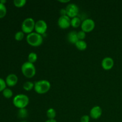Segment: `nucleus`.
<instances>
[{"instance_id":"nucleus-1","label":"nucleus","mask_w":122,"mask_h":122,"mask_svg":"<svg viewBox=\"0 0 122 122\" xmlns=\"http://www.w3.org/2000/svg\"><path fill=\"white\" fill-rule=\"evenodd\" d=\"M51 88V83L48 80H39L34 83V89L39 94L48 92Z\"/></svg>"},{"instance_id":"nucleus-2","label":"nucleus","mask_w":122,"mask_h":122,"mask_svg":"<svg viewBox=\"0 0 122 122\" xmlns=\"http://www.w3.org/2000/svg\"><path fill=\"white\" fill-rule=\"evenodd\" d=\"M29 103V98L25 94H17L13 98V105L19 109L26 108L28 106Z\"/></svg>"},{"instance_id":"nucleus-3","label":"nucleus","mask_w":122,"mask_h":122,"mask_svg":"<svg viewBox=\"0 0 122 122\" xmlns=\"http://www.w3.org/2000/svg\"><path fill=\"white\" fill-rule=\"evenodd\" d=\"M27 44L32 46H39L43 43V36L36 32H32L26 36Z\"/></svg>"},{"instance_id":"nucleus-4","label":"nucleus","mask_w":122,"mask_h":122,"mask_svg":"<svg viewBox=\"0 0 122 122\" xmlns=\"http://www.w3.org/2000/svg\"><path fill=\"white\" fill-rule=\"evenodd\" d=\"M21 71L25 77L27 78H32L36 74V68L34 64L27 61L21 65Z\"/></svg>"},{"instance_id":"nucleus-5","label":"nucleus","mask_w":122,"mask_h":122,"mask_svg":"<svg viewBox=\"0 0 122 122\" xmlns=\"http://www.w3.org/2000/svg\"><path fill=\"white\" fill-rule=\"evenodd\" d=\"M35 23L34 19L32 17H27L21 23V31H23L24 33L27 34L33 32V30L35 29Z\"/></svg>"},{"instance_id":"nucleus-6","label":"nucleus","mask_w":122,"mask_h":122,"mask_svg":"<svg viewBox=\"0 0 122 122\" xmlns=\"http://www.w3.org/2000/svg\"><path fill=\"white\" fill-rule=\"evenodd\" d=\"M95 27V23L92 19H86L83 20L81 24L82 30L85 33L90 32L94 29Z\"/></svg>"},{"instance_id":"nucleus-7","label":"nucleus","mask_w":122,"mask_h":122,"mask_svg":"<svg viewBox=\"0 0 122 122\" xmlns=\"http://www.w3.org/2000/svg\"><path fill=\"white\" fill-rule=\"evenodd\" d=\"M48 29V25L46 21L42 19L38 20L36 21L35 26V30L36 32L39 33L41 35H44Z\"/></svg>"},{"instance_id":"nucleus-8","label":"nucleus","mask_w":122,"mask_h":122,"mask_svg":"<svg viewBox=\"0 0 122 122\" xmlns=\"http://www.w3.org/2000/svg\"><path fill=\"white\" fill-rule=\"evenodd\" d=\"M66 10L67 15L70 18H73L75 17H77V14L79 13V7L76 4L70 3L66 7Z\"/></svg>"},{"instance_id":"nucleus-9","label":"nucleus","mask_w":122,"mask_h":122,"mask_svg":"<svg viewBox=\"0 0 122 122\" xmlns=\"http://www.w3.org/2000/svg\"><path fill=\"white\" fill-rule=\"evenodd\" d=\"M58 26L61 29H66L71 26V19L68 15H60L57 21Z\"/></svg>"},{"instance_id":"nucleus-10","label":"nucleus","mask_w":122,"mask_h":122,"mask_svg":"<svg viewBox=\"0 0 122 122\" xmlns=\"http://www.w3.org/2000/svg\"><path fill=\"white\" fill-rule=\"evenodd\" d=\"M114 64V60L110 57H106L102 59L101 61V66L102 69L106 70H108L113 67Z\"/></svg>"},{"instance_id":"nucleus-11","label":"nucleus","mask_w":122,"mask_h":122,"mask_svg":"<svg viewBox=\"0 0 122 122\" xmlns=\"http://www.w3.org/2000/svg\"><path fill=\"white\" fill-rule=\"evenodd\" d=\"M102 113V108L98 106H95L91 109L89 114L90 117L93 119H98L101 116Z\"/></svg>"},{"instance_id":"nucleus-12","label":"nucleus","mask_w":122,"mask_h":122,"mask_svg":"<svg viewBox=\"0 0 122 122\" xmlns=\"http://www.w3.org/2000/svg\"><path fill=\"white\" fill-rule=\"evenodd\" d=\"M18 80L19 79L16 75L14 73H11L6 77L5 81L6 84L7 86H8L9 87H13L17 83Z\"/></svg>"},{"instance_id":"nucleus-13","label":"nucleus","mask_w":122,"mask_h":122,"mask_svg":"<svg viewBox=\"0 0 122 122\" xmlns=\"http://www.w3.org/2000/svg\"><path fill=\"white\" fill-rule=\"evenodd\" d=\"M68 41L72 44H75L77 42L78 37H77V32L75 30H71L69 32L67 36Z\"/></svg>"},{"instance_id":"nucleus-14","label":"nucleus","mask_w":122,"mask_h":122,"mask_svg":"<svg viewBox=\"0 0 122 122\" xmlns=\"http://www.w3.org/2000/svg\"><path fill=\"white\" fill-rule=\"evenodd\" d=\"M75 45L76 47L81 51L85 50L87 48V43L85 40H78Z\"/></svg>"},{"instance_id":"nucleus-15","label":"nucleus","mask_w":122,"mask_h":122,"mask_svg":"<svg viewBox=\"0 0 122 122\" xmlns=\"http://www.w3.org/2000/svg\"><path fill=\"white\" fill-rule=\"evenodd\" d=\"M81 24H82L81 20L79 17H75L71 19V26L73 27L77 28L79 26H81Z\"/></svg>"},{"instance_id":"nucleus-16","label":"nucleus","mask_w":122,"mask_h":122,"mask_svg":"<svg viewBox=\"0 0 122 122\" xmlns=\"http://www.w3.org/2000/svg\"><path fill=\"white\" fill-rule=\"evenodd\" d=\"M28 111L26 108H20L17 112V116L20 119H25L28 116Z\"/></svg>"},{"instance_id":"nucleus-17","label":"nucleus","mask_w":122,"mask_h":122,"mask_svg":"<svg viewBox=\"0 0 122 122\" xmlns=\"http://www.w3.org/2000/svg\"><path fill=\"white\" fill-rule=\"evenodd\" d=\"M46 116L48 119H55L57 113L53 108H50L46 111Z\"/></svg>"},{"instance_id":"nucleus-18","label":"nucleus","mask_w":122,"mask_h":122,"mask_svg":"<svg viewBox=\"0 0 122 122\" xmlns=\"http://www.w3.org/2000/svg\"><path fill=\"white\" fill-rule=\"evenodd\" d=\"M27 59H28L29 62L34 64V63H35L37 61V60H38V55H37L36 53L34 52H30L28 55Z\"/></svg>"},{"instance_id":"nucleus-19","label":"nucleus","mask_w":122,"mask_h":122,"mask_svg":"<svg viewBox=\"0 0 122 122\" xmlns=\"http://www.w3.org/2000/svg\"><path fill=\"white\" fill-rule=\"evenodd\" d=\"M23 88L25 91H30L32 90L33 88H34V83L30 81H26L23 83Z\"/></svg>"},{"instance_id":"nucleus-20","label":"nucleus","mask_w":122,"mask_h":122,"mask_svg":"<svg viewBox=\"0 0 122 122\" xmlns=\"http://www.w3.org/2000/svg\"><path fill=\"white\" fill-rule=\"evenodd\" d=\"M2 92L3 96L5 98L7 99L10 98H11L13 95V91H12V90L8 88H6Z\"/></svg>"},{"instance_id":"nucleus-21","label":"nucleus","mask_w":122,"mask_h":122,"mask_svg":"<svg viewBox=\"0 0 122 122\" xmlns=\"http://www.w3.org/2000/svg\"><path fill=\"white\" fill-rule=\"evenodd\" d=\"M7 8L4 4H2L0 2V19L4 17L7 14Z\"/></svg>"},{"instance_id":"nucleus-22","label":"nucleus","mask_w":122,"mask_h":122,"mask_svg":"<svg viewBox=\"0 0 122 122\" xmlns=\"http://www.w3.org/2000/svg\"><path fill=\"white\" fill-rule=\"evenodd\" d=\"M13 4L14 6L17 7H22L25 5L26 4V0H14L13 1Z\"/></svg>"},{"instance_id":"nucleus-23","label":"nucleus","mask_w":122,"mask_h":122,"mask_svg":"<svg viewBox=\"0 0 122 122\" xmlns=\"http://www.w3.org/2000/svg\"><path fill=\"white\" fill-rule=\"evenodd\" d=\"M24 36H25V33H24L23 31H18L14 35V38L17 41H21L23 39Z\"/></svg>"},{"instance_id":"nucleus-24","label":"nucleus","mask_w":122,"mask_h":122,"mask_svg":"<svg viewBox=\"0 0 122 122\" xmlns=\"http://www.w3.org/2000/svg\"><path fill=\"white\" fill-rule=\"evenodd\" d=\"M7 88V84L5 80L0 77V92H2Z\"/></svg>"},{"instance_id":"nucleus-25","label":"nucleus","mask_w":122,"mask_h":122,"mask_svg":"<svg viewBox=\"0 0 122 122\" xmlns=\"http://www.w3.org/2000/svg\"><path fill=\"white\" fill-rule=\"evenodd\" d=\"M77 37L79 40H84L86 37V33L83 30H80L77 32Z\"/></svg>"},{"instance_id":"nucleus-26","label":"nucleus","mask_w":122,"mask_h":122,"mask_svg":"<svg viewBox=\"0 0 122 122\" xmlns=\"http://www.w3.org/2000/svg\"><path fill=\"white\" fill-rule=\"evenodd\" d=\"M90 116L88 115H83L81 117V122H89Z\"/></svg>"},{"instance_id":"nucleus-27","label":"nucleus","mask_w":122,"mask_h":122,"mask_svg":"<svg viewBox=\"0 0 122 122\" xmlns=\"http://www.w3.org/2000/svg\"><path fill=\"white\" fill-rule=\"evenodd\" d=\"M60 13L61 15H67L66 10V8H61V9L60 10Z\"/></svg>"},{"instance_id":"nucleus-28","label":"nucleus","mask_w":122,"mask_h":122,"mask_svg":"<svg viewBox=\"0 0 122 122\" xmlns=\"http://www.w3.org/2000/svg\"><path fill=\"white\" fill-rule=\"evenodd\" d=\"M45 122H57L56 119H48Z\"/></svg>"},{"instance_id":"nucleus-29","label":"nucleus","mask_w":122,"mask_h":122,"mask_svg":"<svg viewBox=\"0 0 122 122\" xmlns=\"http://www.w3.org/2000/svg\"><path fill=\"white\" fill-rule=\"evenodd\" d=\"M58 1L62 3H67V2H70V0H58Z\"/></svg>"},{"instance_id":"nucleus-30","label":"nucleus","mask_w":122,"mask_h":122,"mask_svg":"<svg viewBox=\"0 0 122 122\" xmlns=\"http://www.w3.org/2000/svg\"><path fill=\"white\" fill-rule=\"evenodd\" d=\"M0 2H1V4H2L5 5V4L7 2V1H6V0H0Z\"/></svg>"},{"instance_id":"nucleus-31","label":"nucleus","mask_w":122,"mask_h":122,"mask_svg":"<svg viewBox=\"0 0 122 122\" xmlns=\"http://www.w3.org/2000/svg\"><path fill=\"white\" fill-rule=\"evenodd\" d=\"M25 122V121H22V122Z\"/></svg>"}]
</instances>
